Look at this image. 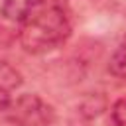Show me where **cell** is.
<instances>
[{"label":"cell","instance_id":"6da1fadb","mask_svg":"<svg viewBox=\"0 0 126 126\" xmlns=\"http://www.w3.org/2000/svg\"><path fill=\"white\" fill-rule=\"evenodd\" d=\"M18 28L20 45L32 55L53 51L71 35V20L55 0H32Z\"/></svg>","mask_w":126,"mask_h":126},{"label":"cell","instance_id":"277c9868","mask_svg":"<svg viewBox=\"0 0 126 126\" xmlns=\"http://www.w3.org/2000/svg\"><path fill=\"white\" fill-rule=\"evenodd\" d=\"M20 85H22V73L16 67H12L8 61L0 59V89L12 93Z\"/></svg>","mask_w":126,"mask_h":126},{"label":"cell","instance_id":"52a82bcc","mask_svg":"<svg viewBox=\"0 0 126 126\" xmlns=\"http://www.w3.org/2000/svg\"><path fill=\"white\" fill-rule=\"evenodd\" d=\"M12 104V96H10V91H4L0 89V112H6Z\"/></svg>","mask_w":126,"mask_h":126},{"label":"cell","instance_id":"7a4b0ae2","mask_svg":"<svg viewBox=\"0 0 126 126\" xmlns=\"http://www.w3.org/2000/svg\"><path fill=\"white\" fill-rule=\"evenodd\" d=\"M6 114L14 126H53L57 118L55 108L35 93H24L12 98Z\"/></svg>","mask_w":126,"mask_h":126},{"label":"cell","instance_id":"5b68a950","mask_svg":"<svg viewBox=\"0 0 126 126\" xmlns=\"http://www.w3.org/2000/svg\"><path fill=\"white\" fill-rule=\"evenodd\" d=\"M108 67H110V73H112L114 77H118L120 81L126 83V41H124L120 47H116V51H114L112 57H110Z\"/></svg>","mask_w":126,"mask_h":126},{"label":"cell","instance_id":"8992f818","mask_svg":"<svg viewBox=\"0 0 126 126\" xmlns=\"http://www.w3.org/2000/svg\"><path fill=\"white\" fill-rule=\"evenodd\" d=\"M110 118L114 126H126V98H118L110 106Z\"/></svg>","mask_w":126,"mask_h":126},{"label":"cell","instance_id":"3957f363","mask_svg":"<svg viewBox=\"0 0 126 126\" xmlns=\"http://www.w3.org/2000/svg\"><path fill=\"white\" fill-rule=\"evenodd\" d=\"M30 4H32V0H4L0 12H2V16L6 20H10L14 24H20L22 18L26 16Z\"/></svg>","mask_w":126,"mask_h":126}]
</instances>
